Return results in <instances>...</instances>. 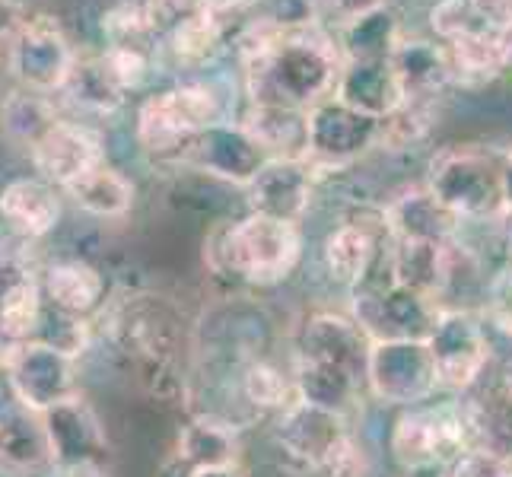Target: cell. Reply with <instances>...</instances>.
Listing matches in <instances>:
<instances>
[{"label": "cell", "mask_w": 512, "mask_h": 477, "mask_svg": "<svg viewBox=\"0 0 512 477\" xmlns=\"http://www.w3.org/2000/svg\"><path fill=\"white\" fill-rule=\"evenodd\" d=\"M401 23L392 7L363 13L357 20L341 23V58H392V51L401 39Z\"/></svg>", "instance_id": "25"}, {"label": "cell", "mask_w": 512, "mask_h": 477, "mask_svg": "<svg viewBox=\"0 0 512 477\" xmlns=\"http://www.w3.org/2000/svg\"><path fill=\"white\" fill-rule=\"evenodd\" d=\"M328 4H331L334 16H338L341 23H347V20H357L363 13L388 7V0H328Z\"/></svg>", "instance_id": "36"}, {"label": "cell", "mask_w": 512, "mask_h": 477, "mask_svg": "<svg viewBox=\"0 0 512 477\" xmlns=\"http://www.w3.org/2000/svg\"><path fill=\"white\" fill-rule=\"evenodd\" d=\"M185 163L198 166L210 175H220V179L229 182H242L252 185L255 175L268 163V153H264L252 134L245 131L239 121H226V125H214L204 134H198V140L191 144Z\"/></svg>", "instance_id": "10"}, {"label": "cell", "mask_w": 512, "mask_h": 477, "mask_svg": "<svg viewBox=\"0 0 512 477\" xmlns=\"http://www.w3.org/2000/svg\"><path fill=\"white\" fill-rule=\"evenodd\" d=\"M376 258V239L363 223H344L325 239V261L331 277L341 284H357Z\"/></svg>", "instance_id": "27"}, {"label": "cell", "mask_w": 512, "mask_h": 477, "mask_svg": "<svg viewBox=\"0 0 512 477\" xmlns=\"http://www.w3.org/2000/svg\"><path fill=\"white\" fill-rule=\"evenodd\" d=\"M45 293L42 284L29 274H16L0 293V328H4L13 341H39L45 325Z\"/></svg>", "instance_id": "22"}, {"label": "cell", "mask_w": 512, "mask_h": 477, "mask_svg": "<svg viewBox=\"0 0 512 477\" xmlns=\"http://www.w3.org/2000/svg\"><path fill=\"white\" fill-rule=\"evenodd\" d=\"M61 220L58 188L45 179H13L0 191V223L26 242L45 239Z\"/></svg>", "instance_id": "13"}, {"label": "cell", "mask_w": 512, "mask_h": 477, "mask_svg": "<svg viewBox=\"0 0 512 477\" xmlns=\"http://www.w3.org/2000/svg\"><path fill=\"white\" fill-rule=\"evenodd\" d=\"M506 39H509V67H512V32L506 35Z\"/></svg>", "instance_id": "40"}, {"label": "cell", "mask_w": 512, "mask_h": 477, "mask_svg": "<svg viewBox=\"0 0 512 477\" xmlns=\"http://www.w3.org/2000/svg\"><path fill=\"white\" fill-rule=\"evenodd\" d=\"M51 465V449L42 414L29 411L13 398L10 388L0 392V471L26 474Z\"/></svg>", "instance_id": "12"}, {"label": "cell", "mask_w": 512, "mask_h": 477, "mask_svg": "<svg viewBox=\"0 0 512 477\" xmlns=\"http://www.w3.org/2000/svg\"><path fill=\"white\" fill-rule=\"evenodd\" d=\"M503 163L474 147L443 150L430 166V191L455 217H490L503 214L506 185Z\"/></svg>", "instance_id": "4"}, {"label": "cell", "mask_w": 512, "mask_h": 477, "mask_svg": "<svg viewBox=\"0 0 512 477\" xmlns=\"http://www.w3.org/2000/svg\"><path fill=\"white\" fill-rule=\"evenodd\" d=\"M388 220L392 229L401 239H433L443 242V236L458 220L446 204L436 201V194L430 188L423 191H408L404 198H398L388 207Z\"/></svg>", "instance_id": "24"}, {"label": "cell", "mask_w": 512, "mask_h": 477, "mask_svg": "<svg viewBox=\"0 0 512 477\" xmlns=\"http://www.w3.org/2000/svg\"><path fill=\"white\" fill-rule=\"evenodd\" d=\"M312 194V163L309 159H268L252 179L255 214L296 220L306 210Z\"/></svg>", "instance_id": "14"}, {"label": "cell", "mask_w": 512, "mask_h": 477, "mask_svg": "<svg viewBox=\"0 0 512 477\" xmlns=\"http://www.w3.org/2000/svg\"><path fill=\"white\" fill-rule=\"evenodd\" d=\"M500 220H503V229H506V236H509V242H512V204H506V207H503Z\"/></svg>", "instance_id": "39"}, {"label": "cell", "mask_w": 512, "mask_h": 477, "mask_svg": "<svg viewBox=\"0 0 512 477\" xmlns=\"http://www.w3.org/2000/svg\"><path fill=\"white\" fill-rule=\"evenodd\" d=\"M430 26L436 32V39L449 45L465 39V35H478V32H493L487 29L478 13H474L471 0H439V4L430 10Z\"/></svg>", "instance_id": "28"}, {"label": "cell", "mask_w": 512, "mask_h": 477, "mask_svg": "<svg viewBox=\"0 0 512 477\" xmlns=\"http://www.w3.org/2000/svg\"><path fill=\"white\" fill-rule=\"evenodd\" d=\"M236 51L252 105H287L299 112L334 93L344 64L338 42L322 26L277 32L261 16L239 35Z\"/></svg>", "instance_id": "1"}, {"label": "cell", "mask_w": 512, "mask_h": 477, "mask_svg": "<svg viewBox=\"0 0 512 477\" xmlns=\"http://www.w3.org/2000/svg\"><path fill=\"white\" fill-rule=\"evenodd\" d=\"M455 477H512V465L493 452H468L458 458Z\"/></svg>", "instance_id": "33"}, {"label": "cell", "mask_w": 512, "mask_h": 477, "mask_svg": "<svg viewBox=\"0 0 512 477\" xmlns=\"http://www.w3.org/2000/svg\"><path fill=\"white\" fill-rule=\"evenodd\" d=\"M77 64V51L55 16H32L7 42V70L29 93H61Z\"/></svg>", "instance_id": "5"}, {"label": "cell", "mask_w": 512, "mask_h": 477, "mask_svg": "<svg viewBox=\"0 0 512 477\" xmlns=\"http://www.w3.org/2000/svg\"><path fill=\"white\" fill-rule=\"evenodd\" d=\"M42 423H45V436L51 449V468H61V471L96 468V458L105 449V439H102L96 414L80 395L42 414Z\"/></svg>", "instance_id": "9"}, {"label": "cell", "mask_w": 512, "mask_h": 477, "mask_svg": "<svg viewBox=\"0 0 512 477\" xmlns=\"http://www.w3.org/2000/svg\"><path fill=\"white\" fill-rule=\"evenodd\" d=\"M449 67L455 86H484L509 67V39L500 32H478L449 42Z\"/></svg>", "instance_id": "19"}, {"label": "cell", "mask_w": 512, "mask_h": 477, "mask_svg": "<svg viewBox=\"0 0 512 477\" xmlns=\"http://www.w3.org/2000/svg\"><path fill=\"white\" fill-rule=\"evenodd\" d=\"M214 125H226L217 86L185 80L175 90L144 99L137 112V140L153 159H185L198 134Z\"/></svg>", "instance_id": "2"}, {"label": "cell", "mask_w": 512, "mask_h": 477, "mask_svg": "<svg viewBox=\"0 0 512 477\" xmlns=\"http://www.w3.org/2000/svg\"><path fill=\"white\" fill-rule=\"evenodd\" d=\"M226 32L214 10V0H204L201 10H194L185 23L166 35V48L179 67H207L226 48Z\"/></svg>", "instance_id": "20"}, {"label": "cell", "mask_w": 512, "mask_h": 477, "mask_svg": "<svg viewBox=\"0 0 512 477\" xmlns=\"http://www.w3.org/2000/svg\"><path fill=\"white\" fill-rule=\"evenodd\" d=\"M465 443V417H452L449 411H423L398 423L395 449L404 462L420 465L443 458Z\"/></svg>", "instance_id": "18"}, {"label": "cell", "mask_w": 512, "mask_h": 477, "mask_svg": "<svg viewBox=\"0 0 512 477\" xmlns=\"http://www.w3.org/2000/svg\"><path fill=\"white\" fill-rule=\"evenodd\" d=\"M58 115H55V105H51L45 96L39 93H29V90H16L4 99L0 105V128L10 140L23 147H35L39 140L58 125Z\"/></svg>", "instance_id": "26"}, {"label": "cell", "mask_w": 512, "mask_h": 477, "mask_svg": "<svg viewBox=\"0 0 512 477\" xmlns=\"http://www.w3.org/2000/svg\"><path fill=\"white\" fill-rule=\"evenodd\" d=\"M102 64L125 93L137 90V86L147 80V70H150L147 55L134 45H109L102 51Z\"/></svg>", "instance_id": "30"}, {"label": "cell", "mask_w": 512, "mask_h": 477, "mask_svg": "<svg viewBox=\"0 0 512 477\" xmlns=\"http://www.w3.org/2000/svg\"><path fill=\"white\" fill-rule=\"evenodd\" d=\"M29 153L39 179L51 182L61 191L83 179L99 163H105L99 137L86 125H80V121H64V118Z\"/></svg>", "instance_id": "8"}, {"label": "cell", "mask_w": 512, "mask_h": 477, "mask_svg": "<svg viewBox=\"0 0 512 477\" xmlns=\"http://www.w3.org/2000/svg\"><path fill=\"white\" fill-rule=\"evenodd\" d=\"M245 395H249L252 404H261V408H284L290 385L274 366H252L245 373Z\"/></svg>", "instance_id": "31"}, {"label": "cell", "mask_w": 512, "mask_h": 477, "mask_svg": "<svg viewBox=\"0 0 512 477\" xmlns=\"http://www.w3.org/2000/svg\"><path fill=\"white\" fill-rule=\"evenodd\" d=\"M7 388L29 411L48 414L77 395L74 357L51 341H26L7 369Z\"/></svg>", "instance_id": "6"}, {"label": "cell", "mask_w": 512, "mask_h": 477, "mask_svg": "<svg viewBox=\"0 0 512 477\" xmlns=\"http://www.w3.org/2000/svg\"><path fill=\"white\" fill-rule=\"evenodd\" d=\"M140 4H144L150 32L166 39V35L179 23H185L194 10H201L204 0H140Z\"/></svg>", "instance_id": "32"}, {"label": "cell", "mask_w": 512, "mask_h": 477, "mask_svg": "<svg viewBox=\"0 0 512 477\" xmlns=\"http://www.w3.org/2000/svg\"><path fill=\"white\" fill-rule=\"evenodd\" d=\"M392 67L408 99H436L452 83L446 45L420 35H401L392 51Z\"/></svg>", "instance_id": "15"}, {"label": "cell", "mask_w": 512, "mask_h": 477, "mask_svg": "<svg viewBox=\"0 0 512 477\" xmlns=\"http://www.w3.org/2000/svg\"><path fill=\"white\" fill-rule=\"evenodd\" d=\"M220 239V264L233 274L255 280V284H274L287 277L299 258V229L290 220L252 214L233 226H226Z\"/></svg>", "instance_id": "3"}, {"label": "cell", "mask_w": 512, "mask_h": 477, "mask_svg": "<svg viewBox=\"0 0 512 477\" xmlns=\"http://www.w3.org/2000/svg\"><path fill=\"white\" fill-rule=\"evenodd\" d=\"M64 194L83 210V214H93L102 220L125 217L134 204V185L109 163H99L96 169H90L83 179L67 185Z\"/></svg>", "instance_id": "21"}, {"label": "cell", "mask_w": 512, "mask_h": 477, "mask_svg": "<svg viewBox=\"0 0 512 477\" xmlns=\"http://www.w3.org/2000/svg\"><path fill=\"white\" fill-rule=\"evenodd\" d=\"M239 125L252 134L268 159H306L309 156V112L287 105H252Z\"/></svg>", "instance_id": "16"}, {"label": "cell", "mask_w": 512, "mask_h": 477, "mask_svg": "<svg viewBox=\"0 0 512 477\" xmlns=\"http://www.w3.org/2000/svg\"><path fill=\"white\" fill-rule=\"evenodd\" d=\"M471 7L487 29L500 35L512 32V0H471Z\"/></svg>", "instance_id": "34"}, {"label": "cell", "mask_w": 512, "mask_h": 477, "mask_svg": "<svg viewBox=\"0 0 512 477\" xmlns=\"http://www.w3.org/2000/svg\"><path fill=\"white\" fill-rule=\"evenodd\" d=\"M29 20L23 0H0V42H10V35Z\"/></svg>", "instance_id": "35"}, {"label": "cell", "mask_w": 512, "mask_h": 477, "mask_svg": "<svg viewBox=\"0 0 512 477\" xmlns=\"http://www.w3.org/2000/svg\"><path fill=\"white\" fill-rule=\"evenodd\" d=\"M70 102L83 112L112 115L125 105V90L105 70L102 55H77V64L61 90Z\"/></svg>", "instance_id": "23"}, {"label": "cell", "mask_w": 512, "mask_h": 477, "mask_svg": "<svg viewBox=\"0 0 512 477\" xmlns=\"http://www.w3.org/2000/svg\"><path fill=\"white\" fill-rule=\"evenodd\" d=\"M379 144V121L353 112L341 99L328 96L309 109V163L341 166L347 159Z\"/></svg>", "instance_id": "7"}, {"label": "cell", "mask_w": 512, "mask_h": 477, "mask_svg": "<svg viewBox=\"0 0 512 477\" xmlns=\"http://www.w3.org/2000/svg\"><path fill=\"white\" fill-rule=\"evenodd\" d=\"M258 16L277 32H303L319 26V0H255Z\"/></svg>", "instance_id": "29"}, {"label": "cell", "mask_w": 512, "mask_h": 477, "mask_svg": "<svg viewBox=\"0 0 512 477\" xmlns=\"http://www.w3.org/2000/svg\"><path fill=\"white\" fill-rule=\"evenodd\" d=\"M334 99L366 118L382 121L408 96H404L392 58H344L338 83H334Z\"/></svg>", "instance_id": "11"}, {"label": "cell", "mask_w": 512, "mask_h": 477, "mask_svg": "<svg viewBox=\"0 0 512 477\" xmlns=\"http://www.w3.org/2000/svg\"><path fill=\"white\" fill-rule=\"evenodd\" d=\"M55 477H99V474H96V468H70V471L55 468Z\"/></svg>", "instance_id": "38"}, {"label": "cell", "mask_w": 512, "mask_h": 477, "mask_svg": "<svg viewBox=\"0 0 512 477\" xmlns=\"http://www.w3.org/2000/svg\"><path fill=\"white\" fill-rule=\"evenodd\" d=\"M45 303L51 312L67 318H83L99 309L105 296L102 274L86 261H55L39 277Z\"/></svg>", "instance_id": "17"}, {"label": "cell", "mask_w": 512, "mask_h": 477, "mask_svg": "<svg viewBox=\"0 0 512 477\" xmlns=\"http://www.w3.org/2000/svg\"><path fill=\"white\" fill-rule=\"evenodd\" d=\"M20 347H23L20 341H13L10 334H7L4 328H0V369H4V373H7V369H10V363H13L16 350H20Z\"/></svg>", "instance_id": "37"}]
</instances>
